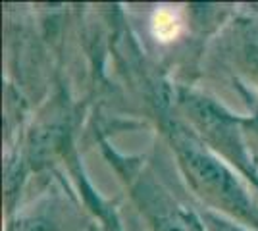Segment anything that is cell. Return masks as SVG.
Segmentation results:
<instances>
[{
  "instance_id": "1",
  "label": "cell",
  "mask_w": 258,
  "mask_h": 231,
  "mask_svg": "<svg viewBox=\"0 0 258 231\" xmlns=\"http://www.w3.org/2000/svg\"><path fill=\"white\" fill-rule=\"evenodd\" d=\"M172 143L187 183L206 204L258 227V208L248 191L205 141L175 125Z\"/></svg>"
},
{
  "instance_id": "4",
  "label": "cell",
  "mask_w": 258,
  "mask_h": 231,
  "mask_svg": "<svg viewBox=\"0 0 258 231\" xmlns=\"http://www.w3.org/2000/svg\"><path fill=\"white\" fill-rule=\"evenodd\" d=\"M210 227L214 231H241L233 227V225H229L227 221H218V220H210Z\"/></svg>"
},
{
  "instance_id": "2",
  "label": "cell",
  "mask_w": 258,
  "mask_h": 231,
  "mask_svg": "<svg viewBox=\"0 0 258 231\" xmlns=\"http://www.w3.org/2000/svg\"><path fill=\"white\" fill-rule=\"evenodd\" d=\"M135 197L151 231H206L193 210L187 208L170 195V191L152 179L141 181L139 187L135 189Z\"/></svg>"
},
{
  "instance_id": "3",
  "label": "cell",
  "mask_w": 258,
  "mask_h": 231,
  "mask_svg": "<svg viewBox=\"0 0 258 231\" xmlns=\"http://www.w3.org/2000/svg\"><path fill=\"white\" fill-rule=\"evenodd\" d=\"M154 31L158 37L162 39H172L177 35V29H179V20L173 12H160L154 16Z\"/></svg>"
}]
</instances>
